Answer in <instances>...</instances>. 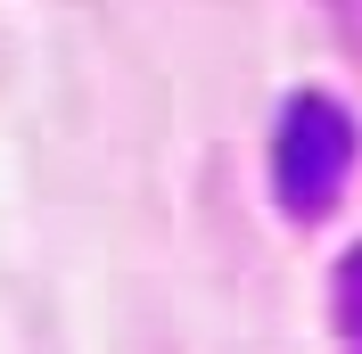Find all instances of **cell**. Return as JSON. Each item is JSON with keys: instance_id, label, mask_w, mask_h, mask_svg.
Listing matches in <instances>:
<instances>
[{"instance_id": "cell-1", "label": "cell", "mask_w": 362, "mask_h": 354, "mask_svg": "<svg viewBox=\"0 0 362 354\" xmlns=\"http://www.w3.org/2000/svg\"><path fill=\"white\" fill-rule=\"evenodd\" d=\"M346 173H354V115L338 99H296L280 115V149H272V190L296 222H313L321 206H338Z\"/></svg>"}, {"instance_id": "cell-2", "label": "cell", "mask_w": 362, "mask_h": 354, "mask_svg": "<svg viewBox=\"0 0 362 354\" xmlns=\"http://www.w3.org/2000/svg\"><path fill=\"white\" fill-rule=\"evenodd\" d=\"M338 330L362 346V247L346 256V272H338Z\"/></svg>"}]
</instances>
